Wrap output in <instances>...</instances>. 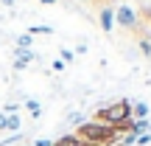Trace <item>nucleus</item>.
<instances>
[{
    "label": "nucleus",
    "instance_id": "obj_7",
    "mask_svg": "<svg viewBox=\"0 0 151 146\" xmlns=\"http://www.w3.org/2000/svg\"><path fill=\"white\" fill-rule=\"evenodd\" d=\"M53 146H87V143H84V141H81V138L73 132V135H62V138H56Z\"/></svg>",
    "mask_w": 151,
    "mask_h": 146
},
{
    "label": "nucleus",
    "instance_id": "obj_10",
    "mask_svg": "<svg viewBox=\"0 0 151 146\" xmlns=\"http://www.w3.org/2000/svg\"><path fill=\"white\" fill-rule=\"evenodd\" d=\"M6 132H20V115H6Z\"/></svg>",
    "mask_w": 151,
    "mask_h": 146
},
{
    "label": "nucleus",
    "instance_id": "obj_4",
    "mask_svg": "<svg viewBox=\"0 0 151 146\" xmlns=\"http://www.w3.org/2000/svg\"><path fill=\"white\" fill-rule=\"evenodd\" d=\"M34 59H37V54L31 48H17L14 51V70H25L28 62H34Z\"/></svg>",
    "mask_w": 151,
    "mask_h": 146
},
{
    "label": "nucleus",
    "instance_id": "obj_6",
    "mask_svg": "<svg viewBox=\"0 0 151 146\" xmlns=\"http://www.w3.org/2000/svg\"><path fill=\"white\" fill-rule=\"evenodd\" d=\"M148 118V104L146 101H132V121H143Z\"/></svg>",
    "mask_w": 151,
    "mask_h": 146
},
{
    "label": "nucleus",
    "instance_id": "obj_5",
    "mask_svg": "<svg viewBox=\"0 0 151 146\" xmlns=\"http://www.w3.org/2000/svg\"><path fill=\"white\" fill-rule=\"evenodd\" d=\"M98 23H101L104 31H112L115 28V9H109V6H101V14H98Z\"/></svg>",
    "mask_w": 151,
    "mask_h": 146
},
{
    "label": "nucleus",
    "instance_id": "obj_12",
    "mask_svg": "<svg viewBox=\"0 0 151 146\" xmlns=\"http://www.w3.org/2000/svg\"><path fill=\"white\" fill-rule=\"evenodd\" d=\"M28 34H31V37H34V34H53V28H50V25H31Z\"/></svg>",
    "mask_w": 151,
    "mask_h": 146
},
{
    "label": "nucleus",
    "instance_id": "obj_16",
    "mask_svg": "<svg viewBox=\"0 0 151 146\" xmlns=\"http://www.w3.org/2000/svg\"><path fill=\"white\" fill-rule=\"evenodd\" d=\"M67 121H70V124H76V126H78V124H84V115H81V113H70V118H67Z\"/></svg>",
    "mask_w": 151,
    "mask_h": 146
},
{
    "label": "nucleus",
    "instance_id": "obj_25",
    "mask_svg": "<svg viewBox=\"0 0 151 146\" xmlns=\"http://www.w3.org/2000/svg\"><path fill=\"white\" fill-rule=\"evenodd\" d=\"M28 146H31V143H28Z\"/></svg>",
    "mask_w": 151,
    "mask_h": 146
},
{
    "label": "nucleus",
    "instance_id": "obj_2",
    "mask_svg": "<svg viewBox=\"0 0 151 146\" xmlns=\"http://www.w3.org/2000/svg\"><path fill=\"white\" fill-rule=\"evenodd\" d=\"M95 121L109 124V126H123L126 121H132V101L129 98H120V101H112V104L98 107L95 110Z\"/></svg>",
    "mask_w": 151,
    "mask_h": 146
},
{
    "label": "nucleus",
    "instance_id": "obj_18",
    "mask_svg": "<svg viewBox=\"0 0 151 146\" xmlns=\"http://www.w3.org/2000/svg\"><path fill=\"white\" fill-rule=\"evenodd\" d=\"M31 146H53V141H48V138H37Z\"/></svg>",
    "mask_w": 151,
    "mask_h": 146
},
{
    "label": "nucleus",
    "instance_id": "obj_1",
    "mask_svg": "<svg viewBox=\"0 0 151 146\" xmlns=\"http://www.w3.org/2000/svg\"><path fill=\"white\" fill-rule=\"evenodd\" d=\"M76 135L87 146H118L120 143V129L118 126H109V124H101V121H84V124H78Z\"/></svg>",
    "mask_w": 151,
    "mask_h": 146
},
{
    "label": "nucleus",
    "instance_id": "obj_21",
    "mask_svg": "<svg viewBox=\"0 0 151 146\" xmlns=\"http://www.w3.org/2000/svg\"><path fill=\"white\" fill-rule=\"evenodd\" d=\"M37 3H42V6H50V3H56V0H37Z\"/></svg>",
    "mask_w": 151,
    "mask_h": 146
},
{
    "label": "nucleus",
    "instance_id": "obj_17",
    "mask_svg": "<svg viewBox=\"0 0 151 146\" xmlns=\"http://www.w3.org/2000/svg\"><path fill=\"white\" fill-rule=\"evenodd\" d=\"M134 143H140V146L151 143V132H143V135H137V141H134Z\"/></svg>",
    "mask_w": 151,
    "mask_h": 146
},
{
    "label": "nucleus",
    "instance_id": "obj_20",
    "mask_svg": "<svg viewBox=\"0 0 151 146\" xmlns=\"http://www.w3.org/2000/svg\"><path fill=\"white\" fill-rule=\"evenodd\" d=\"M0 132H6V113H0Z\"/></svg>",
    "mask_w": 151,
    "mask_h": 146
},
{
    "label": "nucleus",
    "instance_id": "obj_14",
    "mask_svg": "<svg viewBox=\"0 0 151 146\" xmlns=\"http://www.w3.org/2000/svg\"><path fill=\"white\" fill-rule=\"evenodd\" d=\"M73 59H76V54H73V51H67V48H62V62H65V65H70Z\"/></svg>",
    "mask_w": 151,
    "mask_h": 146
},
{
    "label": "nucleus",
    "instance_id": "obj_24",
    "mask_svg": "<svg viewBox=\"0 0 151 146\" xmlns=\"http://www.w3.org/2000/svg\"><path fill=\"white\" fill-rule=\"evenodd\" d=\"M78 3H92V0H78Z\"/></svg>",
    "mask_w": 151,
    "mask_h": 146
},
{
    "label": "nucleus",
    "instance_id": "obj_23",
    "mask_svg": "<svg viewBox=\"0 0 151 146\" xmlns=\"http://www.w3.org/2000/svg\"><path fill=\"white\" fill-rule=\"evenodd\" d=\"M101 3H104V6H106V3H112V0H101Z\"/></svg>",
    "mask_w": 151,
    "mask_h": 146
},
{
    "label": "nucleus",
    "instance_id": "obj_9",
    "mask_svg": "<svg viewBox=\"0 0 151 146\" xmlns=\"http://www.w3.org/2000/svg\"><path fill=\"white\" fill-rule=\"evenodd\" d=\"M25 107H28V113H31V118H39V115H42V107H39L37 98H25Z\"/></svg>",
    "mask_w": 151,
    "mask_h": 146
},
{
    "label": "nucleus",
    "instance_id": "obj_11",
    "mask_svg": "<svg viewBox=\"0 0 151 146\" xmlns=\"http://www.w3.org/2000/svg\"><path fill=\"white\" fill-rule=\"evenodd\" d=\"M31 39H34V37H31L28 31L20 34V37H17V48H31Z\"/></svg>",
    "mask_w": 151,
    "mask_h": 146
},
{
    "label": "nucleus",
    "instance_id": "obj_13",
    "mask_svg": "<svg viewBox=\"0 0 151 146\" xmlns=\"http://www.w3.org/2000/svg\"><path fill=\"white\" fill-rule=\"evenodd\" d=\"M140 51H143V56H151V39H146V37L140 39Z\"/></svg>",
    "mask_w": 151,
    "mask_h": 146
},
{
    "label": "nucleus",
    "instance_id": "obj_8",
    "mask_svg": "<svg viewBox=\"0 0 151 146\" xmlns=\"http://www.w3.org/2000/svg\"><path fill=\"white\" fill-rule=\"evenodd\" d=\"M132 135H143V132H151V118H143V121H132Z\"/></svg>",
    "mask_w": 151,
    "mask_h": 146
},
{
    "label": "nucleus",
    "instance_id": "obj_19",
    "mask_svg": "<svg viewBox=\"0 0 151 146\" xmlns=\"http://www.w3.org/2000/svg\"><path fill=\"white\" fill-rule=\"evenodd\" d=\"M73 54H87V42H78V45H76V51H73Z\"/></svg>",
    "mask_w": 151,
    "mask_h": 146
},
{
    "label": "nucleus",
    "instance_id": "obj_3",
    "mask_svg": "<svg viewBox=\"0 0 151 146\" xmlns=\"http://www.w3.org/2000/svg\"><path fill=\"white\" fill-rule=\"evenodd\" d=\"M115 23H118L120 28H126V31H143L140 17H137V11L132 9V6H120V9H115Z\"/></svg>",
    "mask_w": 151,
    "mask_h": 146
},
{
    "label": "nucleus",
    "instance_id": "obj_22",
    "mask_svg": "<svg viewBox=\"0 0 151 146\" xmlns=\"http://www.w3.org/2000/svg\"><path fill=\"white\" fill-rule=\"evenodd\" d=\"M3 3H6V6H14V0H3Z\"/></svg>",
    "mask_w": 151,
    "mask_h": 146
},
{
    "label": "nucleus",
    "instance_id": "obj_15",
    "mask_svg": "<svg viewBox=\"0 0 151 146\" xmlns=\"http://www.w3.org/2000/svg\"><path fill=\"white\" fill-rule=\"evenodd\" d=\"M20 138H22L20 132H11L9 138H3V141H0V146H9V143H14V141H20Z\"/></svg>",
    "mask_w": 151,
    "mask_h": 146
}]
</instances>
